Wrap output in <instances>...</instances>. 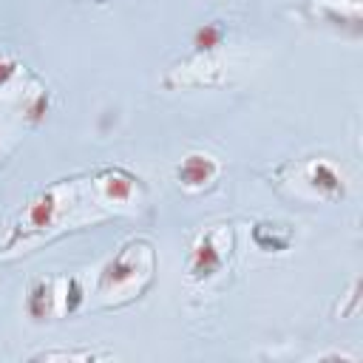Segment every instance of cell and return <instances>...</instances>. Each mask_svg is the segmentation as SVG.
Here are the masks:
<instances>
[{
    "instance_id": "obj_5",
    "label": "cell",
    "mask_w": 363,
    "mask_h": 363,
    "mask_svg": "<svg viewBox=\"0 0 363 363\" xmlns=\"http://www.w3.org/2000/svg\"><path fill=\"white\" fill-rule=\"evenodd\" d=\"M51 298H54V286L48 281H37L28 292V301H26V309L34 320H43L51 309Z\"/></svg>"
},
{
    "instance_id": "obj_3",
    "label": "cell",
    "mask_w": 363,
    "mask_h": 363,
    "mask_svg": "<svg viewBox=\"0 0 363 363\" xmlns=\"http://www.w3.org/2000/svg\"><path fill=\"white\" fill-rule=\"evenodd\" d=\"M216 173H218L216 162L210 156H204V153H190L176 170V176H179V182L184 187H204V184H210L216 179Z\"/></svg>"
},
{
    "instance_id": "obj_7",
    "label": "cell",
    "mask_w": 363,
    "mask_h": 363,
    "mask_svg": "<svg viewBox=\"0 0 363 363\" xmlns=\"http://www.w3.org/2000/svg\"><path fill=\"white\" fill-rule=\"evenodd\" d=\"M221 37H224L221 26H216V23H204L201 28H196V34H193V45H196V51H213V48L221 45Z\"/></svg>"
},
{
    "instance_id": "obj_2",
    "label": "cell",
    "mask_w": 363,
    "mask_h": 363,
    "mask_svg": "<svg viewBox=\"0 0 363 363\" xmlns=\"http://www.w3.org/2000/svg\"><path fill=\"white\" fill-rule=\"evenodd\" d=\"M139 252H142V247L130 244L113 261H108V267L102 269V289H113V286H122V284L133 281L136 272H139Z\"/></svg>"
},
{
    "instance_id": "obj_4",
    "label": "cell",
    "mask_w": 363,
    "mask_h": 363,
    "mask_svg": "<svg viewBox=\"0 0 363 363\" xmlns=\"http://www.w3.org/2000/svg\"><path fill=\"white\" fill-rule=\"evenodd\" d=\"M54 216H57V193H43L37 201H31V207L26 213V227L45 230L54 224Z\"/></svg>"
},
{
    "instance_id": "obj_8",
    "label": "cell",
    "mask_w": 363,
    "mask_h": 363,
    "mask_svg": "<svg viewBox=\"0 0 363 363\" xmlns=\"http://www.w3.org/2000/svg\"><path fill=\"white\" fill-rule=\"evenodd\" d=\"M130 193H133V182H130L125 173H111V176L105 179V196H108V199L125 201V199H130Z\"/></svg>"
},
{
    "instance_id": "obj_1",
    "label": "cell",
    "mask_w": 363,
    "mask_h": 363,
    "mask_svg": "<svg viewBox=\"0 0 363 363\" xmlns=\"http://www.w3.org/2000/svg\"><path fill=\"white\" fill-rule=\"evenodd\" d=\"M224 264V247L218 244V233H207L201 235L193 250H190V272L193 278H210L218 272V267Z\"/></svg>"
},
{
    "instance_id": "obj_10",
    "label": "cell",
    "mask_w": 363,
    "mask_h": 363,
    "mask_svg": "<svg viewBox=\"0 0 363 363\" xmlns=\"http://www.w3.org/2000/svg\"><path fill=\"white\" fill-rule=\"evenodd\" d=\"M45 111H48V96H45V94H37V96L28 102V108H26V113H28L31 119H43Z\"/></svg>"
},
{
    "instance_id": "obj_11",
    "label": "cell",
    "mask_w": 363,
    "mask_h": 363,
    "mask_svg": "<svg viewBox=\"0 0 363 363\" xmlns=\"http://www.w3.org/2000/svg\"><path fill=\"white\" fill-rule=\"evenodd\" d=\"M14 74H17V62L9 57H0V85H6Z\"/></svg>"
},
{
    "instance_id": "obj_6",
    "label": "cell",
    "mask_w": 363,
    "mask_h": 363,
    "mask_svg": "<svg viewBox=\"0 0 363 363\" xmlns=\"http://www.w3.org/2000/svg\"><path fill=\"white\" fill-rule=\"evenodd\" d=\"M309 182H312L318 190H323V193H343L340 176H337L335 167L326 164V162H318V164L309 167Z\"/></svg>"
},
{
    "instance_id": "obj_9",
    "label": "cell",
    "mask_w": 363,
    "mask_h": 363,
    "mask_svg": "<svg viewBox=\"0 0 363 363\" xmlns=\"http://www.w3.org/2000/svg\"><path fill=\"white\" fill-rule=\"evenodd\" d=\"M79 303H82V286H79L77 278H68V286H65V309L74 312Z\"/></svg>"
}]
</instances>
